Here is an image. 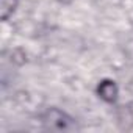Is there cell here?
I'll list each match as a JSON object with an SVG mask.
<instances>
[{
    "mask_svg": "<svg viewBox=\"0 0 133 133\" xmlns=\"http://www.w3.org/2000/svg\"><path fill=\"white\" fill-rule=\"evenodd\" d=\"M42 124L47 130H75L74 119L58 108H49L42 114Z\"/></svg>",
    "mask_w": 133,
    "mask_h": 133,
    "instance_id": "obj_1",
    "label": "cell"
},
{
    "mask_svg": "<svg viewBox=\"0 0 133 133\" xmlns=\"http://www.w3.org/2000/svg\"><path fill=\"white\" fill-rule=\"evenodd\" d=\"M99 96L107 102H114L117 97V88L114 82H102L99 85Z\"/></svg>",
    "mask_w": 133,
    "mask_h": 133,
    "instance_id": "obj_2",
    "label": "cell"
},
{
    "mask_svg": "<svg viewBox=\"0 0 133 133\" xmlns=\"http://www.w3.org/2000/svg\"><path fill=\"white\" fill-rule=\"evenodd\" d=\"M17 6V0H0V16L3 21H8V17L14 13Z\"/></svg>",
    "mask_w": 133,
    "mask_h": 133,
    "instance_id": "obj_3",
    "label": "cell"
}]
</instances>
